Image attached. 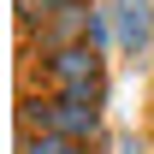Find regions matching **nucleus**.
I'll return each mask as SVG.
<instances>
[{
    "label": "nucleus",
    "instance_id": "3",
    "mask_svg": "<svg viewBox=\"0 0 154 154\" xmlns=\"http://www.w3.org/2000/svg\"><path fill=\"white\" fill-rule=\"evenodd\" d=\"M24 154H77L71 136H42V142H24Z\"/></svg>",
    "mask_w": 154,
    "mask_h": 154
},
{
    "label": "nucleus",
    "instance_id": "1",
    "mask_svg": "<svg viewBox=\"0 0 154 154\" xmlns=\"http://www.w3.org/2000/svg\"><path fill=\"white\" fill-rule=\"evenodd\" d=\"M113 12H119V48H125V54H142V48H148V30H154L148 0H119Z\"/></svg>",
    "mask_w": 154,
    "mask_h": 154
},
{
    "label": "nucleus",
    "instance_id": "5",
    "mask_svg": "<svg viewBox=\"0 0 154 154\" xmlns=\"http://www.w3.org/2000/svg\"><path fill=\"white\" fill-rule=\"evenodd\" d=\"M42 6H71V0H42Z\"/></svg>",
    "mask_w": 154,
    "mask_h": 154
},
{
    "label": "nucleus",
    "instance_id": "2",
    "mask_svg": "<svg viewBox=\"0 0 154 154\" xmlns=\"http://www.w3.org/2000/svg\"><path fill=\"white\" fill-rule=\"evenodd\" d=\"M54 71L65 77V83H95V54H89V48H59Z\"/></svg>",
    "mask_w": 154,
    "mask_h": 154
},
{
    "label": "nucleus",
    "instance_id": "4",
    "mask_svg": "<svg viewBox=\"0 0 154 154\" xmlns=\"http://www.w3.org/2000/svg\"><path fill=\"white\" fill-rule=\"evenodd\" d=\"M119 154H142V148H136V142H125V148H119Z\"/></svg>",
    "mask_w": 154,
    "mask_h": 154
}]
</instances>
